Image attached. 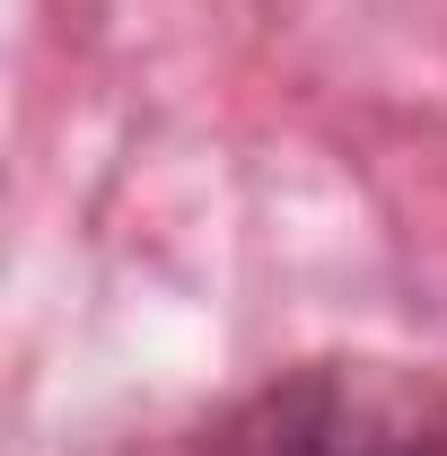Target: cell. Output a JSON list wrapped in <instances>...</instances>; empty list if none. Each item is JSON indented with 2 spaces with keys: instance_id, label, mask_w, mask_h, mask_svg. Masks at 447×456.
Here are the masks:
<instances>
[{
  "instance_id": "6da1fadb",
  "label": "cell",
  "mask_w": 447,
  "mask_h": 456,
  "mask_svg": "<svg viewBox=\"0 0 447 456\" xmlns=\"http://www.w3.org/2000/svg\"><path fill=\"white\" fill-rule=\"evenodd\" d=\"M202 456H447V403L360 369H298L237 403Z\"/></svg>"
}]
</instances>
